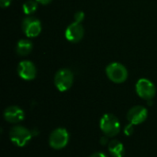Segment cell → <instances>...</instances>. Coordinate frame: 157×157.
<instances>
[{
  "label": "cell",
  "instance_id": "1",
  "mask_svg": "<svg viewBox=\"0 0 157 157\" xmlns=\"http://www.w3.org/2000/svg\"><path fill=\"white\" fill-rule=\"evenodd\" d=\"M100 130L108 137H115L121 132V123L119 119L113 114H105L99 122Z\"/></svg>",
  "mask_w": 157,
  "mask_h": 157
},
{
  "label": "cell",
  "instance_id": "2",
  "mask_svg": "<svg viewBox=\"0 0 157 157\" xmlns=\"http://www.w3.org/2000/svg\"><path fill=\"white\" fill-rule=\"evenodd\" d=\"M31 137L32 132L27 128L20 125L14 126L9 131V139L15 145L18 147L25 146L31 139Z\"/></svg>",
  "mask_w": 157,
  "mask_h": 157
},
{
  "label": "cell",
  "instance_id": "3",
  "mask_svg": "<svg viewBox=\"0 0 157 157\" xmlns=\"http://www.w3.org/2000/svg\"><path fill=\"white\" fill-rule=\"evenodd\" d=\"M106 74L108 78L116 84L123 83L128 78V71L126 67L120 63H109L106 68Z\"/></svg>",
  "mask_w": 157,
  "mask_h": 157
},
{
  "label": "cell",
  "instance_id": "4",
  "mask_svg": "<svg viewBox=\"0 0 157 157\" xmlns=\"http://www.w3.org/2000/svg\"><path fill=\"white\" fill-rule=\"evenodd\" d=\"M74 83V75L71 70L69 69H61L59 70L54 76V85L56 88L61 91L64 92L71 88Z\"/></svg>",
  "mask_w": 157,
  "mask_h": 157
},
{
  "label": "cell",
  "instance_id": "5",
  "mask_svg": "<svg viewBox=\"0 0 157 157\" xmlns=\"http://www.w3.org/2000/svg\"><path fill=\"white\" fill-rule=\"evenodd\" d=\"M69 142V132L64 128H57L52 132L49 137V144L55 150L64 148Z\"/></svg>",
  "mask_w": 157,
  "mask_h": 157
},
{
  "label": "cell",
  "instance_id": "6",
  "mask_svg": "<svg viewBox=\"0 0 157 157\" xmlns=\"http://www.w3.org/2000/svg\"><path fill=\"white\" fill-rule=\"evenodd\" d=\"M137 95L144 99V100H151L155 96V85L146 78H141L138 80L135 86Z\"/></svg>",
  "mask_w": 157,
  "mask_h": 157
},
{
  "label": "cell",
  "instance_id": "7",
  "mask_svg": "<svg viewBox=\"0 0 157 157\" xmlns=\"http://www.w3.org/2000/svg\"><path fill=\"white\" fill-rule=\"evenodd\" d=\"M22 30L27 37H37L41 31V23L33 17H27L22 21Z\"/></svg>",
  "mask_w": 157,
  "mask_h": 157
},
{
  "label": "cell",
  "instance_id": "8",
  "mask_svg": "<svg viewBox=\"0 0 157 157\" xmlns=\"http://www.w3.org/2000/svg\"><path fill=\"white\" fill-rule=\"evenodd\" d=\"M148 116V110L143 106L132 107L127 113V120L133 125H139L143 123Z\"/></svg>",
  "mask_w": 157,
  "mask_h": 157
},
{
  "label": "cell",
  "instance_id": "9",
  "mask_svg": "<svg viewBox=\"0 0 157 157\" xmlns=\"http://www.w3.org/2000/svg\"><path fill=\"white\" fill-rule=\"evenodd\" d=\"M85 34V30L83 26L81 25V23H77V22H73L71 23L65 29V38L67 40H69L70 42H78L80 41Z\"/></svg>",
  "mask_w": 157,
  "mask_h": 157
},
{
  "label": "cell",
  "instance_id": "10",
  "mask_svg": "<svg viewBox=\"0 0 157 157\" xmlns=\"http://www.w3.org/2000/svg\"><path fill=\"white\" fill-rule=\"evenodd\" d=\"M17 74L20 78L29 81L36 77L37 70L34 63L30 61H22L17 65Z\"/></svg>",
  "mask_w": 157,
  "mask_h": 157
},
{
  "label": "cell",
  "instance_id": "11",
  "mask_svg": "<svg viewBox=\"0 0 157 157\" xmlns=\"http://www.w3.org/2000/svg\"><path fill=\"white\" fill-rule=\"evenodd\" d=\"M25 114L22 109L17 106L7 107L4 111V119L9 123H18L24 120Z\"/></svg>",
  "mask_w": 157,
  "mask_h": 157
},
{
  "label": "cell",
  "instance_id": "12",
  "mask_svg": "<svg viewBox=\"0 0 157 157\" xmlns=\"http://www.w3.org/2000/svg\"><path fill=\"white\" fill-rule=\"evenodd\" d=\"M109 152L112 157H123L125 149L123 144L118 140H112L108 144Z\"/></svg>",
  "mask_w": 157,
  "mask_h": 157
},
{
  "label": "cell",
  "instance_id": "13",
  "mask_svg": "<svg viewBox=\"0 0 157 157\" xmlns=\"http://www.w3.org/2000/svg\"><path fill=\"white\" fill-rule=\"evenodd\" d=\"M32 51V43L29 40H20L16 47V52L20 56H26Z\"/></svg>",
  "mask_w": 157,
  "mask_h": 157
},
{
  "label": "cell",
  "instance_id": "14",
  "mask_svg": "<svg viewBox=\"0 0 157 157\" xmlns=\"http://www.w3.org/2000/svg\"><path fill=\"white\" fill-rule=\"evenodd\" d=\"M22 8L26 15L33 14L38 8V2L36 0H28L23 4Z\"/></svg>",
  "mask_w": 157,
  "mask_h": 157
},
{
  "label": "cell",
  "instance_id": "15",
  "mask_svg": "<svg viewBox=\"0 0 157 157\" xmlns=\"http://www.w3.org/2000/svg\"><path fill=\"white\" fill-rule=\"evenodd\" d=\"M74 18H75V22L81 23V22L84 20V18H85V14H84V12H83V11H78V12H76V13L75 14Z\"/></svg>",
  "mask_w": 157,
  "mask_h": 157
},
{
  "label": "cell",
  "instance_id": "16",
  "mask_svg": "<svg viewBox=\"0 0 157 157\" xmlns=\"http://www.w3.org/2000/svg\"><path fill=\"white\" fill-rule=\"evenodd\" d=\"M124 133L127 136H131L133 133V124L130 123V124L126 125L125 128H124Z\"/></svg>",
  "mask_w": 157,
  "mask_h": 157
},
{
  "label": "cell",
  "instance_id": "17",
  "mask_svg": "<svg viewBox=\"0 0 157 157\" xmlns=\"http://www.w3.org/2000/svg\"><path fill=\"white\" fill-rule=\"evenodd\" d=\"M10 4H11V0H0V6L3 8L9 6Z\"/></svg>",
  "mask_w": 157,
  "mask_h": 157
},
{
  "label": "cell",
  "instance_id": "18",
  "mask_svg": "<svg viewBox=\"0 0 157 157\" xmlns=\"http://www.w3.org/2000/svg\"><path fill=\"white\" fill-rule=\"evenodd\" d=\"M109 137L108 136H103V137H101L100 138V144H102V145H105V144H109Z\"/></svg>",
  "mask_w": 157,
  "mask_h": 157
},
{
  "label": "cell",
  "instance_id": "19",
  "mask_svg": "<svg viewBox=\"0 0 157 157\" xmlns=\"http://www.w3.org/2000/svg\"><path fill=\"white\" fill-rule=\"evenodd\" d=\"M89 157H107V156H106V155H105V154H103V153H95V154L91 155Z\"/></svg>",
  "mask_w": 157,
  "mask_h": 157
},
{
  "label": "cell",
  "instance_id": "20",
  "mask_svg": "<svg viewBox=\"0 0 157 157\" xmlns=\"http://www.w3.org/2000/svg\"><path fill=\"white\" fill-rule=\"evenodd\" d=\"M38 3H40V4H41V5H47V4H49L52 0H36Z\"/></svg>",
  "mask_w": 157,
  "mask_h": 157
}]
</instances>
